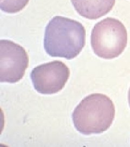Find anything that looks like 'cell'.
Returning <instances> with one entry per match:
<instances>
[{
    "label": "cell",
    "mask_w": 130,
    "mask_h": 147,
    "mask_svg": "<svg viewBox=\"0 0 130 147\" xmlns=\"http://www.w3.org/2000/svg\"><path fill=\"white\" fill-rule=\"evenodd\" d=\"M85 43V28L76 20L56 16L46 27L43 45L51 57L73 59L81 52Z\"/></svg>",
    "instance_id": "1"
},
{
    "label": "cell",
    "mask_w": 130,
    "mask_h": 147,
    "mask_svg": "<svg viewBox=\"0 0 130 147\" xmlns=\"http://www.w3.org/2000/svg\"><path fill=\"white\" fill-rule=\"evenodd\" d=\"M115 109L113 101L106 95L93 93L86 96L72 115L77 130L84 135L100 134L113 124Z\"/></svg>",
    "instance_id": "2"
},
{
    "label": "cell",
    "mask_w": 130,
    "mask_h": 147,
    "mask_svg": "<svg viewBox=\"0 0 130 147\" xmlns=\"http://www.w3.org/2000/svg\"><path fill=\"white\" fill-rule=\"evenodd\" d=\"M91 47L100 58H117L124 52L127 44V32L119 20L107 18L94 26L91 36Z\"/></svg>",
    "instance_id": "3"
},
{
    "label": "cell",
    "mask_w": 130,
    "mask_h": 147,
    "mask_svg": "<svg viewBox=\"0 0 130 147\" xmlns=\"http://www.w3.org/2000/svg\"><path fill=\"white\" fill-rule=\"evenodd\" d=\"M29 64L26 50L18 44L9 40L0 41V81L14 84L25 75Z\"/></svg>",
    "instance_id": "4"
},
{
    "label": "cell",
    "mask_w": 130,
    "mask_h": 147,
    "mask_svg": "<svg viewBox=\"0 0 130 147\" xmlns=\"http://www.w3.org/2000/svg\"><path fill=\"white\" fill-rule=\"evenodd\" d=\"M31 78L34 89L42 94H53L61 91L70 76L69 69L61 61L44 63L33 69Z\"/></svg>",
    "instance_id": "5"
},
{
    "label": "cell",
    "mask_w": 130,
    "mask_h": 147,
    "mask_svg": "<svg viewBox=\"0 0 130 147\" xmlns=\"http://www.w3.org/2000/svg\"><path fill=\"white\" fill-rule=\"evenodd\" d=\"M75 11L80 16L90 20H95L111 11L115 0H71Z\"/></svg>",
    "instance_id": "6"
},
{
    "label": "cell",
    "mask_w": 130,
    "mask_h": 147,
    "mask_svg": "<svg viewBox=\"0 0 130 147\" xmlns=\"http://www.w3.org/2000/svg\"><path fill=\"white\" fill-rule=\"evenodd\" d=\"M29 0H1L0 8L1 11L7 13H16L22 11Z\"/></svg>",
    "instance_id": "7"
},
{
    "label": "cell",
    "mask_w": 130,
    "mask_h": 147,
    "mask_svg": "<svg viewBox=\"0 0 130 147\" xmlns=\"http://www.w3.org/2000/svg\"><path fill=\"white\" fill-rule=\"evenodd\" d=\"M128 102H129V104L130 107V88L129 90V92H128Z\"/></svg>",
    "instance_id": "8"
}]
</instances>
